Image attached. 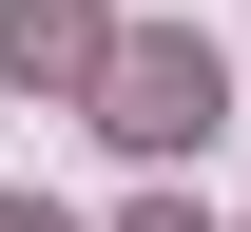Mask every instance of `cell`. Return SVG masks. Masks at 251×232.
I'll use <instances>...</instances> for the list:
<instances>
[{"instance_id": "7a4b0ae2", "label": "cell", "mask_w": 251, "mask_h": 232, "mask_svg": "<svg viewBox=\"0 0 251 232\" xmlns=\"http://www.w3.org/2000/svg\"><path fill=\"white\" fill-rule=\"evenodd\" d=\"M97 58H116L97 0H0V77H20V97H39V77H77V97H97Z\"/></svg>"}, {"instance_id": "3957f363", "label": "cell", "mask_w": 251, "mask_h": 232, "mask_svg": "<svg viewBox=\"0 0 251 232\" xmlns=\"http://www.w3.org/2000/svg\"><path fill=\"white\" fill-rule=\"evenodd\" d=\"M0 232H77V213H39V194H0Z\"/></svg>"}, {"instance_id": "6da1fadb", "label": "cell", "mask_w": 251, "mask_h": 232, "mask_svg": "<svg viewBox=\"0 0 251 232\" xmlns=\"http://www.w3.org/2000/svg\"><path fill=\"white\" fill-rule=\"evenodd\" d=\"M213 116H232L213 39H116V58H97V135H116V155H193Z\"/></svg>"}, {"instance_id": "277c9868", "label": "cell", "mask_w": 251, "mask_h": 232, "mask_svg": "<svg viewBox=\"0 0 251 232\" xmlns=\"http://www.w3.org/2000/svg\"><path fill=\"white\" fill-rule=\"evenodd\" d=\"M135 232H213V213H193V194H155V213H135Z\"/></svg>"}]
</instances>
